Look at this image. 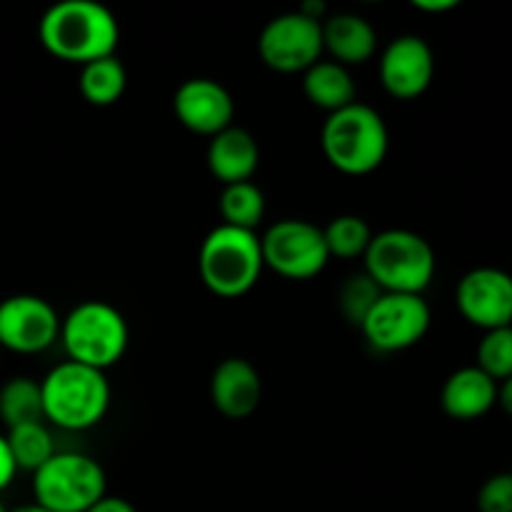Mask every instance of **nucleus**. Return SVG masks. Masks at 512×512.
I'll return each mask as SVG.
<instances>
[{
	"instance_id": "obj_1",
	"label": "nucleus",
	"mask_w": 512,
	"mask_h": 512,
	"mask_svg": "<svg viewBox=\"0 0 512 512\" xmlns=\"http://www.w3.org/2000/svg\"><path fill=\"white\" fill-rule=\"evenodd\" d=\"M38 35L50 55L83 68L115 55L120 28L115 15L95 0H63L43 15Z\"/></svg>"
},
{
	"instance_id": "obj_2",
	"label": "nucleus",
	"mask_w": 512,
	"mask_h": 512,
	"mask_svg": "<svg viewBox=\"0 0 512 512\" xmlns=\"http://www.w3.org/2000/svg\"><path fill=\"white\" fill-rule=\"evenodd\" d=\"M40 390L45 420L63 430L93 428L110 408V383L103 370L73 360L55 365L40 380Z\"/></svg>"
},
{
	"instance_id": "obj_3",
	"label": "nucleus",
	"mask_w": 512,
	"mask_h": 512,
	"mask_svg": "<svg viewBox=\"0 0 512 512\" xmlns=\"http://www.w3.org/2000/svg\"><path fill=\"white\" fill-rule=\"evenodd\" d=\"M320 140L328 163L345 175H368L378 170L390 145L383 115L358 100L328 115Z\"/></svg>"
},
{
	"instance_id": "obj_4",
	"label": "nucleus",
	"mask_w": 512,
	"mask_h": 512,
	"mask_svg": "<svg viewBox=\"0 0 512 512\" xmlns=\"http://www.w3.org/2000/svg\"><path fill=\"white\" fill-rule=\"evenodd\" d=\"M260 238L250 230L218 225L205 235L198 253L200 280L220 298H240L250 293L263 273Z\"/></svg>"
},
{
	"instance_id": "obj_5",
	"label": "nucleus",
	"mask_w": 512,
	"mask_h": 512,
	"mask_svg": "<svg viewBox=\"0 0 512 512\" xmlns=\"http://www.w3.org/2000/svg\"><path fill=\"white\" fill-rule=\"evenodd\" d=\"M363 273L383 293L423 295L435 278V250L423 235L393 228L373 235Z\"/></svg>"
},
{
	"instance_id": "obj_6",
	"label": "nucleus",
	"mask_w": 512,
	"mask_h": 512,
	"mask_svg": "<svg viewBox=\"0 0 512 512\" xmlns=\"http://www.w3.org/2000/svg\"><path fill=\"white\" fill-rule=\"evenodd\" d=\"M60 338L73 363L105 373L125 355L128 323L113 305L103 300H85L60 323Z\"/></svg>"
},
{
	"instance_id": "obj_7",
	"label": "nucleus",
	"mask_w": 512,
	"mask_h": 512,
	"mask_svg": "<svg viewBox=\"0 0 512 512\" xmlns=\"http://www.w3.org/2000/svg\"><path fill=\"white\" fill-rule=\"evenodd\" d=\"M35 505L48 512H88L105 498V473L83 453H55L33 473Z\"/></svg>"
},
{
	"instance_id": "obj_8",
	"label": "nucleus",
	"mask_w": 512,
	"mask_h": 512,
	"mask_svg": "<svg viewBox=\"0 0 512 512\" xmlns=\"http://www.w3.org/2000/svg\"><path fill=\"white\" fill-rule=\"evenodd\" d=\"M265 268L288 280H310L323 273L330 253L323 228L308 220H278L260 238Z\"/></svg>"
},
{
	"instance_id": "obj_9",
	"label": "nucleus",
	"mask_w": 512,
	"mask_h": 512,
	"mask_svg": "<svg viewBox=\"0 0 512 512\" xmlns=\"http://www.w3.org/2000/svg\"><path fill=\"white\" fill-rule=\"evenodd\" d=\"M370 348L380 353H400L428 335L430 330V305L423 295L383 293L368 318L360 325Z\"/></svg>"
},
{
	"instance_id": "obj_10",
	"label": "nucleus",
	"mask_w": 512,
	"mask_h": 512,
	"mask_svg": "<svg viewBox=\"0 0 512 512\" xmlns=\"http://www.w3.org/2000/svg\"><path fill=\"white\" fill-rule=\"evenodd\" d=\"M258 53L270 70L305 73L325 53L323 23L310 20L300 10L278 15L260 33Z\"/></svg>"
},
{
	"instance_id": "obj_11",
	"label": "nucleus",
	"mask_w": 512,
	"mask_h": 512,
	"mask_svg": "<svg viewBox=\"0 0 512 512\" xmlns=\"http://www.w3.org/2000/svg\"><path fill=\"white\" fill-rule=\"evenodd\" d=\"M60 323L53 305L38 295H10L0 303V350L35 355L58 340Z\"/></svg>"
},
{
	"instance_id": "obj_12",
	"label": "nucleus",
	"mask_w": 512,
	"mask_h": 512,
	"mask_svg": "<svg viewBox=\"0 0 512 512\" xmlns=\"http://www.w3.org/2000/svg\"><path fill=\"white\" fill-rule=\"evenodd\" d=\"M455 305L470 325L498 330L512 325V275L500 268H475L460 278Z\"/></svg>"
},
{
	"instance_id": "obj_13",
	"label": "nucleus",
	"mask_w": 512,
	"mask_h": 512,
	"mask_svg": "<svg viewBox=\"0 0 512 512\" xmlns=\"http://www.w3.org/2000/svg\"><path fill=\"white\" fill-rule=\"evenodd\" d=\"M435 58L418 35H400L380 55V83L393 98L415 100L430 88Z\"/></svg>"
},
{
	"instance_id": "obj_14",
	"label": "nucleus",
	"mask_w": 512,
	"mask_h": 512,
	"mask_svg": "<svg viewBox=\"0 0 512 512\" xmlns=\"http://www.w3.org/2000/svg\"><path fill=\"white\" fill-rule=\"evenodd\" d=\"M173 110L190 133L215 138L233 125L235 103L225 85L210 78H190L175 90Z\"/></svg>"
},
{
	"instance_id": "obj_15",
	"label": "nucleus",
	"mask_w": 512,
	"mask_h": 512,
	"mask_svg": "<svg viewBox=\"0 0 512 512\" xmlns=\"http://www.w3.org/2000/svg\"><path fill=\"white\" fill-rule=\"evenodd\" d=\"M263 398L260 375L248 360L228 358L213 370L210 378V400L215 410L230 420H243L258 410Z\"/></svg>"
},
{
	"instance_id": "obj_16",
	"label": "nucleus",
	"mask_w": 512,
	"mask_h": 512,
	"mask_svg": "<svg viewBox=\"0 0 512 512\" xmlns=\"http://www.w3.org/2000/svg\"><path fill=\"white\" fill-rule=\"evenodd\" d=\"M260 163L258 140L245 128L230 125L223 133L210 138L208 168L223 185L248 183Z\"/></svg>"
},
{
	"instance_id": "obj_17",
	"label": "nucleus",
	"mask_w": 512,
	"mask_h": 512,
	"mask_svg": "<svg viewBox=\"0 0 512 512\" xmlns=\"http://www.w3.org/2000/svg\"><path fill=\"white\" fill-rule=\"evenodd\" d=\"M443 410L453 420H478L498 405V383L480 368H460L445 380Z\"/></svg>"
},
{
	"instance_id": "obj_18",
	"label": "nucleus",
	"mask_w": 512,
	"mask_h": 512,
	"mask_svg": "<svg viewBox=\"0 0 512 512\" xmlns=\"http://www.w3.org/2000/svg\"><path fill=\"white\" fill-rule=\"evenodd\" d=\"M378 48V33L373 25L355 13H338L323 20V50L330 53L335 63L363 65L368 63Z\"/></svg>"
},
{
	"instance_id": "obj_19",
	"label": "nucleus",
	"mask_w": 512,
	"mask_h": 512,
	"mask_svg": "<svg viewBox=\"0 0 512 512\" xmlns=\"http://www.w3.org/2000/svg\"><path fill=\"white\" fill-rule=\"evenodd\" d=\"M303 93L315 108L338 113L355 103V80L345 65L335 60H318L313 68L305 70L303 75Z\"/></svg>"
},
{
	"instance_id": "obj_20",
	"label": "nucleus",
	"mask_w": 512,
	"mask_h": 512,
	"mask_svg": "<svg viewBox=\"0 0 512 512\" xmlns=\"http://www.w3.org/2000/svg\"><path fill=\"white\" fill-rule=\"evenodd\" d=\"M125 83H128V75L115 55L83 65L78 80L80 95L95 108H108V105L118 103L120 95L125 93Z\"/></svg>"
},
{
	"instance_id": "obj_21",
	"label": "nucleus",
	"mask_w": 512,
	"mask_h": 512,
	"mask_svg": "<svg viewBox=\"0 0 512 512\" xmlns=\"http://www.w3.org/2000/svg\"><path fill=\"white\" fill-rule=\"evenodd\" d=\"M0 420L10 428L28 423H43V390L33 378H10L0 388Z\"/></svg>"
},
{
	"instance_id": "obj_22",
	"label": "nucleus",
	"mask_w": 512,
	"mask_h": 512,
	"mask_svg": "<svg viewBox=\"0 0 512 512\" xmlns=\"http://www.w3.org/2000/svg\"><path fill=\"white\" fill-rule=\"evenodd\" d=\"M220 215H223V225L255 233L265 215L263 190L250 180L248 183L225 185L223 195H220Z\"/></svg>"
},
{
	"instance_id": "obj_23",
	"label": "nucleus",
	"mask_w": 512,
	"mask_h": 512,
	"mask_svg": "<svg viewBox=\"0 0 512 512\" xmlns=\"http://www.w3.org/2000/svg\"><path fill=\"white\" fill-rule=\"evenodd\" d=\"M5 443H8L10 455L15 460V468L30 470V473L43 468L55 455L53 435H50V430L43 423H28L18 425V428H10L8 435H5Z\"/></svg>"
},
{
	"instance_id": "obj_24",
	"label": "nucleus",
	"mask_w": 512,
	"mask_h": 512,
	"mask_svg": "<svg viewBox=\"0 0 512 512\" xmlns=\"http://www.w3.org/2000/svg\"><path fill=\"white\" fill-rule=\"evenodd\" d=\"M323 235L330 258L340 260L365 258L370 243H373V230L358 215H338L335 220H330L328 228H323Z\"/></svg>"
},
{
	"instance_id": "obj_25",
	"label": "nucleus",
	"mask_w": 512,
	"mask_h": 512,
	"mask_svg": "<svg viewBox=\"0 0 512 512\" xmlns=\"http://www.w3.org/2000/svg\"><path fill=\"white\" fill-rule=\"evenodd\" d=\"M495 383L512 378V325L510 328L488 330L478 345V365Z\"/></svg>"
},
{
	"instance_id": "obj_26",
	"label": "nucleus",
	"mask_w": 512,
	"mask_h": 512,
	"mask_svg": "<svg viewBox=\"0 0 512 512\" xmlns=\"http://www.w3.org/2000/svg\"><path fill=\"white\" fill-rule=\"evenodd\" d=\"M383 295V290L373 283L365 273L350 275L338 290V305L340 313L345 315V320H350L353 325H363V320L368 318V313L373 310V305L378 303V298Z\"/></svg>"
},
{
	"instance_id": "obj_27",
	"label": "nucleus",
	"mask_w": 512,
	"mask_h": 512,
	"mask_svg": "<svg viewBox=\"0 0 512 512\" xmlns=\"http://www.w3.org/2000/svg\"><path fill=\"white\" fill-rule=\"evenodd\" d=\"M480 512H512V473H498L478 493Z\"/></svg>"
},
{
	"instance_id": "obj_28",
	"label": "nucleus",
	"mask_w": 512,
	"mask_h": 512,
	"mask_svg": "<svg viewBox=\"0 0 512 512\" xmlns=\"http://www.w3.org/2000/svg\"><path fill=\"white\" fill-rule=\"evenodd\" d=\"M15 473H18V468H15V460H13V455H10L8 443H5V435H0V493H3L10 483H13Z\"/></svg>"
},
{
	"instance_id": "obj_29",
	"label": "nucleus",
	"mask_w": 512,
	"mask_h": 512,
	"mask_svg": "<svg viewBox=\"0 0 512 512\" xmlns=\"http://www.w3.org/2000/svg\"><path fill=\"white\" fill-rule=\"evenodd\" d=\"M88 512H138L125 498H115V495H105L100 503H95Z\"/></svg>"
},
{
	"instance_id": "obj_30",
	"label": "nucleus",
	"mask_w": 512,
	"mask_h": 512,
	"mask_svg": "<svg viewBox=\"0 0 512 512\" xmlns=\"http://www.w3.org/2000/svg\"><path fill=\"white\" fill-rule=\"evenodd\" d=\"M413 8L423 10V13H448V10L458 8V0H413Z\"/></svg>"
},
{
	"instance_id": "obj_31",
	"label": "nucleus",
	"mask_w": 512,
	"mask_h": 512,
	"mask_svg": "<svg viewBox=\"0 0 512 512\" xmlns=\"http://www.w3.org/2000/svg\"><path fill=\"white\" fill-rule=\"evenodd\" d=\"M498 403L503 405L505 413L512 415V378L503 380V383L498 385Z\"/></svg>"
},
{
	"instance_id": "obj_32",
	"label": "nucleus",
	"mask_w": 512,
	"mask_h": 512,
	"mask_svg": "<svg viewBox=\"0 0 512 512\" xmlns=\"http://www.w3.org/2000/svg\"><path fill=\"white\" fill-rule=\"evenodd\" d=\"M13 512H48V510H43V508H40V505H25V508H18V510H13Z\"/></svg>"
},
{
	"instance_id": "obj_33",
	"label": "nucleus",
	"mask_w": 512,
	"mask_h": 512,
	"mask_svg": "<svg viewBox=\"0 0 512 512\" xmlns=\"http://www.w3.org/2000/svg\"><path fill=\"white\" fill-rule=\"evenodd\" d=\"M0 512H8V510H5V505H3V500H0Z\"/></svg>"
}]
</instances>
